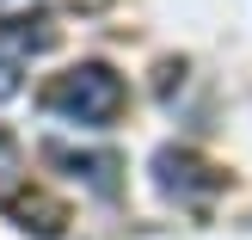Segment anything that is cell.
Listing matches in <instances>:
<instances>
[{
    "label": "cell",
    "instance_id": "obj_5",
    "mask_svg": "<svg viewBox=\"0 0 252 240\" xmlns=\"http://www.w3.org/2000/svg\"><path fill=\"white\" fill-rule=\"evenodd\" d=\"M56 43V25L43 19V12H31V19H0V49H6V56H19L25 62V49H49Z\"/></svg>",
    "mask_w": 252,
    "mask_h": 240
},
{
    "label": "cell",
    "instance_id": "obj_2",
    "mask_svg": "<svg viewBox=\"0 0 252 240\" xmlns=\"http://www.w3.org/2000/svg\"><path fill=\"white\" fill-rule=\"evenodd\" d=\"M154 179H160V191H172V197H203V191L221 185V172L203 167L197 154H185V148H160L154 154Z\"/></svg>",
    "mask_w": 252,
    "mask_h": 240
},
{
    "label": "cell",
    "instance_id": "obj_4",
    "mask_svg": "<svg viewBox=\"0 0 252 240\" xmlns=\"http://www.w3.org/2000/svg\"><path fill=\"white\" fill-rule=\"evenodd\" d=\"M49 160H56V167H68L74 179H86L98 197L117 191V154H74V148H49Z\"/></svg>",
    "mask_w": 252,
    "mask_h": 240
},
{
    "label": "cell",
    "instance_id": "obj_1",
    "mask_svg": "<svg viewBox=\"0 0 252 240\" xmlns=\"http://www.w3.org/2000/svg\"><path fill=\"white\" fill-rule=\"evenodd\" d=\"M123 105H129V86H123V74L105 68V62H80V68L56 74V80L43 86V111H56V117H68V123H86V130L117 123Z\"/></svg>",
    "mask_w": 252,
    "mask_h": 240
},
{
    "label": "cell",
    "instance_id": "obj_6",
    "mask_svg": "<svg viewBox=\"0 0 252 240\" xmlns=\"http://www.w3.org/2000/svg\"><path fill=\"white\" fill-rule=\"evenodd\" d=\"M25 185H31V172H25V148L0 130V204H6L12 191H25Z\"/></svg>",
    "mask_w": 252,
    "mask_h": 240
},
{
    "label": "cell",
    "instance_id": "obj_3",
    "mask_svg": "<svg viewBox=\"0 0 252 240\" xmlns=\"http://www.w3.org/2000/svg\"><path fill=\"white\" fill-rule=\"evenodd\" d=\"M0 209H6V216L19 222V228H37L43 240H49V234H62V222H68V209H62L56 197L31 191V185H25V191H12V197H6V204H0Z\"/></svg>",
    "mask_w": 252,
    "mask_h": 240
},
{
    "label": "cell",
    "instance_id": "obj_7",
    "mask_svg": "<svg viewBox=\"0 0 252 240\" xmlns=\"http://www.w3.org/2000/svg\"><path fill=\"white\" fill-rule=\"evenodd\" d=\"M19 56H6V49H0V99H19Z\"/></svg>",
    "mask_w": 252,
    "mask_h": 240
}]
</instances>
